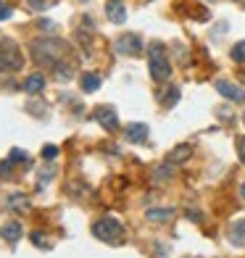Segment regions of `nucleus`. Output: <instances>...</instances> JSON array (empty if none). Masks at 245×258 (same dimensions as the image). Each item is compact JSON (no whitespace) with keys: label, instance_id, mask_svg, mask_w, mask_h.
Returning <instances> with one entry per match:
<instances>
[{"label":"nucleus","instance_id":"nucleus-10","mask_svg":"<svg viewBox=\"0 0 245 258\" xmlns=\"http://www.w3.org/2000/svg\"><path fill=\"white\" fill-rule=\"evenodd\" d=\"M0 237H3L6 242H11V245H16L21 240V224L19 221H6L3 229H0Z\"/></svg>","mask_w":245,"mask_h":258},{"label":"nucleus","instance_id":"nucleus-21","mask_svg":"<svg viewBox=\"0 0 245 258\" xmlns=\"http://www.w3.org/2000/svg\"><path fill=\"white\" fill-rule=\"evenodd\" d=\"M11 14H14V8H11L8 3H3V0H0V21H3V19H11Z\"/></svg>","mask_w":245,"mask_h":258},{"label":"nucleus","instance_id":"nucleus-29","mask_svg":"<svg viewBox=\"0 0 245 258\" xmlns=\"http://www.w3.org/2000/svg\"><path fill=\"white\" fill-rule=\"evenodd\" d=\"M242 121H245V116H242Z\"/></svg>","mask_w":245,"mask_h":258},{"label":"nucleus","instance_id":"nucleus-27","mask_svg":"<svg viewBox=\"0 0 245 258\" xmlns=\"http://www.w3.org/2000/svg\"><path fill=\"white\" fill-rule=\"evenodd\" d=\"M240 195H242V201H245V182H242V187H240Z\"/></svg>","mask_w":245,"mask_h":258},{"label":"nucleus","instance_id":"nucleus-9","mask_svg":"<svg viewBox=\"0 0 245 258\" xmlns=\"http://www.w3.org/2000/svg\"><path fill=\"white\" fill-rule=\"evenodd\" d=\"M127 140H130V143H145L148 140V124H143V121L127 124Z\"/></svg>","mask_w":245,"mask_h":258},{"label":"nucleus","instance_id":"nucleus-14","mask_svg":"<svg viewBox=\"0 0 245 258\" xmlns=\"http://www.w3.org/2000/svg\"><path fill=\"white\" fill-rule=\"evenodd\" d=\"M8 208L11 211H16V214H27V211H29V198L27 195H11L8 198Z\"/></svg>","mask_w":245,"mask_h":258},{"label":"nucleus","instance_id":"nucleus-4","mask_svg":"<svg viewBox=\"0 0 245 258\" xmlns=\"http://www.w3.org/2000/svg\"><path fill=\"white\" fill-rule=\"evenodd\" d=\"M32 55H34V61L37 63H48V66H58L61 63V55H64V45L58 42V40H37L32 45Z\"/></svg>","mask_w":245,"mask_h":258},{"label":"nucleus","instance_id":"nucleus-28","mask_svg":"<svg viewBox=\"0 0 245 258\" xmlns=\"http://www.w3.org/2000/svg\"><path fill=\"white\" fill-rule=\"evenodd\" d=\"M208 3H216V0H208Z\"/></svg>","mask_w":245,"mask_h":258},{"label":"nucleus","instance_id":"nucleus-16","mask_svg":"<svg viewBox=\"0 0 245 258\" xmlns=\"http://www.w3.org/2000/svg\"><path fill=\"white\" fill-rule=\"evenodd\" d=\"M145 216H148V221H169L174 216V208H150Z\"/></svg>","mask_w":245,"mask_h":258},{"label":"nucleus","instance_id":"nucleus-17","mask_svg":"<svg viewBox=\"0 0 245 258\" xmlns=\"http://www.w3.org/2000/svg\"><path fill=\"white\" fill-rule=\"evenodd\" d=\"M232 61L245 63V40H240L237 45H232Z\"/></svg>","mask_w":245,"mask_h":258},{"label":"nucleus","instance_id":"nucleus-11","mask_svg":"<svg viewBox=\"0 0 245 258\" xmlns=\"http://www.w3.org/2000/svg\"><path fill=\"white\" fill-rule=\"evenodd\" d=\"M193 156V145H177L171 150V153L166 156V161L169 163H174V166H177V163H182V161H188Z\"/></svg>","mask_w":245,"mask_h":258},{"label":"nucleus","instance_id":"nucleus-8","mask_svg":"<svg viewBox=\"0 0 245 258\" xmlns=\"http://www.w3.org/2000/svg\"><path fill=\"white\" fill-rule=\"evenodd\" d=\"M106 16L113 21V24H121V21H127V6L121 3V0H108L106 3Z\"/></svg>","mask_w":245,"mask_h":258},{"label":"nucleus","instance_id":"nucleus-18","mask_svg":"<svg viewBox=\"0 0 245 258\" xmlns=\"http://www.w3.org/2000/svg\"><path fill=\"white\" fill-rule=\"evenodd\" d=\"M177 100H179V90H177V87H171L166 95H163V105H174Z\"/></svg>","mask_w":245,"mask_h":258},{"label":"nucleus","instance_id":"nucleus-1","mask_svg":"<svg viewBox=\"0 0 245 258\" xmlns=\"http://www.w3.org/2000/svg\"><path fill=\"white\" fill-rule=\"evenodd\" d=\"M148 55H150V77L156 82H166L171 77V63H169V55H166V48H163V42H150L148 48Z\"/></svg>","mask_w":245,"mask_h":258},{"label":"nucleus","instance_id":"nucleus-25","mask_svg":"<svg viewBox=\"0 0 245 258\" xmlns=\"http://www.w3.org/2000/svg\"><path fill=\"white\" fill-rule=\"evenodd\" d=\"M42 156L48 158V161H50V158H55V156H58V148H55V145H48V148L42 150Z\"/></svg>","mask_w":245,"mask_h":258},{"label":"nucleus","instance_id":"nucleus-5","mask_svg":"<svg viewBox=\"0 0 245 258\" xmlns=\"http://www.w3.org/2000/svg\"><path fill=\"white\" fill-rule=\"evenodd\" d=\"M92 116H95V121L103 129H108V132H116V129H119V116H116L113 105H98Z\"/></svg>","mask_w":245,"mask_h":258},{"label":"nucleus","instance_id":"nucleus-3","mask_svg":"<svg viewBox=\"0 0 245 258\" xmlns=\"http://www.w3.org/2000/svg\"><path fill=\"white\" fill-rule=\"evenodd\" d=\"M24 66V53L16 45V40H0V72L14 74Z\"/></svg>","mask_w":245,"mask_h":258},{"label":"nucleus","instance_id":"nucleus-22","mask_svg":"<svg viewBox=\"0 0 245 258\" xmlns=\"http://www.w3.org/2000/svg\"><path fill=\"white\" fill-rule=\"evenodd\" d=\"M0 177H3V179H8V177H11V158L0 163Z\"/></svg>","mask_w":245,"mask_h":258},{"label":"nucleus","instance_id":"nucleus-12","mask_svg":"<svg viewBox=\"0 0 245 258\" xmlns=\"http://www.w3.org/2000/svg\"><path fill=\"white\" fill-rule=\"evenodd\" d=\"M21 87H24V92H29V95H37V92H42V87H45V77L42 74H29Z\"/></svg>","mask_w":245,"mask_h":258},{"label":"nucleus","instance_id":"nucleus-20","mask_svg":"<svg viewBox=\"0 0 245 258\" xmlns=\"http://www.w3.org/2000/svg\"><path fill=\"white\" fill-rule=\"evenodd\" d=\"M24 3H27V8H32V11H45V8L50 6L48 0H24Z\"/></svg>","mask_w":245,"mask_h":258},{"label":"nucleus","instance_id":"nucleus-23","mask_svg":"<svg viewBox=\"0 0 245 258\" xmlns=\"http://www.w3.org/2000/svg\"><path fill=\"white\" fill-rule=\"evenodd\" d=\"M11 161H29V158H27L24 150H19V148H16V150H11Z\"/></svg>","mask_w":245,"mask_h":258},{"label":"nucleus","instance_id":"nucleus-26","mask_svg":"<svg viewBox=\"0 0 245 258\" xmlns=\"http://www.w3.org/2000/svg\"><path fill=\"white\" fill-rule=\"evenodd\" d=\"M188 219H193V221H201L203 216H201V214H198V211H188Z\"/></svg>","mask_w":245,"mask_h":258},{"label":"nucleus","instance_id":"nucleus-13","mask_svg":"<svg viewBox=\"0 0 245 258\" xmlns=\"http://www.w3.org/2000/svg\"><path fill=\"white\" fill-rule=\"evenodd\" d=\"M229 242L232 245H245V219L235 221V224L229 227Z\"/></svg>","mask_w":245,"mask_h":258},{"label":"nucleus","instance_id":"nucleus-15","mask_svg":"<svg viewBox=\"0 0 245 258\" xmlns=\"http://www.w3.org/2000/svg\"><path fill=\"white\" fill-rule=\"evenodd\" d=\"M79 87H82V92H95L100 87V74H82Z\"/></svg>","mask_w":245,"mask_h":258},{"label":"nucleus","instance_id":"nucleus-7","mask_svg":"<svg viewBox=\"0 0 245 258\" xmlns=\"http://www.w3.org/2000/svg\"><path fill=\"white\" fill-rule=\"evenodd\" d=\"M216 90H219L227 100H240V103H245V90H240L237 85H232V82H227V79H216Z\"/></svg>","mask_w":245,"mask_h":258},{"label":"nucleus","instance_id":"nucleus-19","mask_svg":"<svg viewBox=\"0 0 245 258\" xmlns=\"http://www.w3.org/2000/svg\"><path fill=\"white\" fill-rule=\"evenodd\" d=\"M32 242L37 245V248H50V240L45 237V234H40V232H34V234H32Z\"/></svg>","mask_w":245,"mask_h":258},{"label":"nucleus","instance_id":"nucleus-6","mask_svg":"<svg viewBox=\"0 0 245 258\" xmlns=\"http://www.w3.org/2000/svg\"><path fill=\"white\" fill-rule=\"evenodd\" d=\"M116 50L121 55H140L143 53V40L137 34H121V37H116Z\"/></svg>","mask_w":245,"mask_h":258},{"label":"nucleus","instance_id":"nucleus-2","mask_svg":"<svg viewBox=\"0 0 245 258\" xmlns=\"http://www.w3.org/2000/svg\"><path fill=\"white\" fill-rule=\"evenodd\" d=\"M92 234L106 245H121L124 242V227L121 221H116L113 216H103L92 224Z\"/></svg>","mask_w":245,"mask_h":258},{"label":"nucleus","instance_id":"nucleus-24","mask_svg":"<svg viewBox=\"0 0 245 258\" xmlns=\"http://www.w3.org/2000/svg\"><path fill=\"white\" fill-rule=\"evenodd\" d=\"M237 156H240V161L245 163V137H237Z\"/></svg>","mask_w":245,"mask_h":258}]
</instances>
